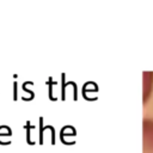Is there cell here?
I'll return each instance as SVG.
<instances>
[{
	"mask_svg": "<svg viewBox=\"0 0 153 153\" xmlns=\"http://www.w3.org/2000/svg\"><path fill=\"white\" fill-rule=\"evenodd\" d=\"M143 153H153V121L143 122Z\"/></svg>",
	"mask_w": 153,
	"mask_h": 153,
	"instance_id": "obj_1",
	"label": "cell"
}]
</instances>
